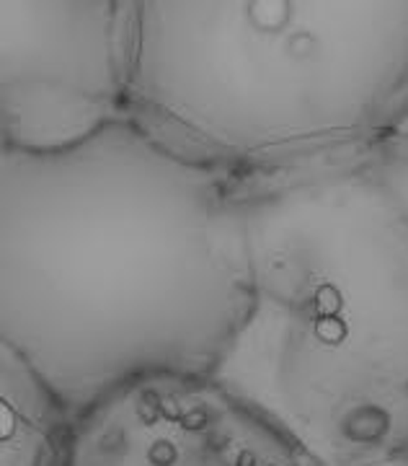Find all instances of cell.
Returning a JSON list of instances; mask_svg holds the SVG:
<instances>
[{
    "instance_id": "6",
    "label": "cell",
    "mask_w": 408,
    "mask_h": 466,
    "mask_svg": "<svg viewBox=\"0 0 408 466\" xmlns=\"http://www.w3.org/2000/svg\"><path fill=\"white\" fill-rule=\"evenodd\" d=\"M75 422L16 352L0 348V466H67Z\"/></svg>"
},
{
    "instance_id": "3",
    "label": "cell",
    "mask_w": 408,
    "mask_h": 466,
    "mask_svg": "<svg viewBox=\"0 0 408 466\" xmlns=\"http://www.w3.org/2000/svg\"><path fill=\"white\" fill-rule=\"evenodd\" d=\"M130 119L230 179L408 130V3L140 0Z\"/></svg>"
},
{
    "instance_id": "1",
    "label": "cell",
    "mask_w": 408,
    "mask_h": 466,
    "mask_svg": "<svg viewBox=\"0 0 408 466\" xmlns=\"http://www.w3.org/2000/svg\"><path fill=\"white\" fill-rule=\"evenodd\" d=\"M248 300L228 174L132 119L57 153L0 150V348L75 417L137 383L210 381Z\"/></svg>"
},
{
    "instance_id": "4",
    "label": "cell",
    "mask_w": 408,
    "mask_h": 466,
    "mask_svg": "<svg viewBox=\"0 0 408 466\" xmlns=\"http://www.w3.org/2000/svg\"><path fill=\"white\" fill-rule=\"evenodd\" d=\"M140 0H0V150L57 153L130 119Z\"/></svg>"
},
{
    "instance_id": "2",
    "label": "cell",
    "mask_w": 408,
    "mask_h": 466,
    "mask_svg": "<svg viewBox=\"0 0 408 466\" xmlns=\"http://www.w3.org/2000/svg\"><path fill=\"white\" fill-rule=\"evenodd\" d=\"M233 182L251 300L210 381L313 466H408V130Z\"/></svg>"
},
{
    "instance_id": "5",
    "label": "cell",
    "mask_w": 408,
    "mask_h": 466,
    "mask_svg": "<svg viewBox=\"0 0 408 466\" xmlns=\"http://www.w3.org/2000/svg\"><path fill=\"white\" fill-rule=\"evenodd\" d=\"M67 466H313L214 381L130 386L75 422Z\"/></svg>"
}]
</instances>
